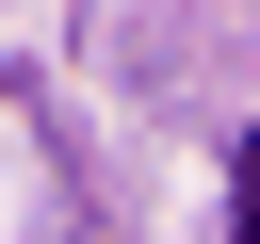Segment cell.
<instances>
[{
    "mask_svg": "<svg viewBox=\"0 0 260 244\" xmlns=\"http://www.w3.org/2000/svg\"><path fill=\"white\" fill-rule=\"evenodd\" d=\"M228 244H260V146L228 163Z\"/></svg>",
    "mask_w": 260,
    "mask_h": 244,
    "instance_id": "cell-1",
    "label": "cell"
}]
</instances>
